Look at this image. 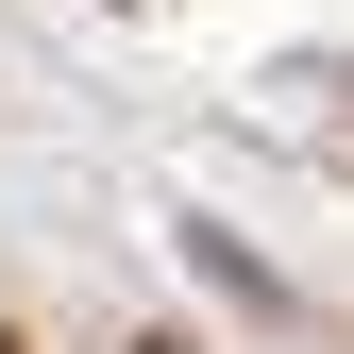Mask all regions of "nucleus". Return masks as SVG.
Listing matches in <instances>:
<instances>
[{"mask_svg": "<svg viewBox=\"0 0 354 354\" xmlns=\"http://www.w3.org/2000/svg\"><path fill=\"white\" fill-rule=\"evenodd\" d=\"M0 354H17V337H0Z\"/></svg>", "mask_w": 354, "mask_h": 354, "instance_id": "1", "label": "nucleus"}]
</instances>
